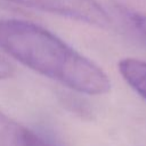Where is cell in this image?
<instances>
[{
	"label": "cell",
	"mask_w": 146,
	"mask_h": 146,
	"mask_svg": "<svg viewBox=\"0 0 146 146\" xmlns=\"http://www.w3.org/2000/svg\"><path fill=\"white\" fill-rule=\"evenodd\" d=\"M0 48L34 72L71 90L91 96L111 90L110 78L96 63L34 23L0 19Z\"/></svg>",
	"instance_id": "obj_1"
},
{
	"label": "cell",
	"mask_w": 146,
	"mask_h": 146,
	"mask_svg": "<svg viewBox=\"0 0 146 146\" xmlns=\"http://www.w3.org/2000/svg\"><path fill=\"white\" fill-rule=\"evenodd\" d=\"M97 27L111 24L107 11L96 0H6Z\"/></svg>",
	"instance_id": "obj_2"
},
{
	"label": "cell",
	"mask_w": 146,
	"mask_h": 146,
	"mask_svg": "<svg viewBox=\"0 0 146 146\" xmlns=\"http://www.w3.org/2000/svg\"><path fill=\"white\" fill-rule=\"evenodd\" d=\"M0 146H56L0 111Z\"/></svg>",
	"instance_id": "obj_3"
},
{
	"label": "cell",
	"mask_w": 146,
	"mask_h": 146,
	"mask_svg": "<svg viewBox=\"0 0 146 146\" xmlns=\"http://www.w3.org/2000/svg\"><path fill=\"white\" fill-rule=\"evenodd\" d=\"M124 81L146 100V60L127 57L117 64Z\"/></svg>",
	"instance_id": "obj_4"
},
{
	"label": "cell",
	"mask_w": 146,
	"mask_h": 146,
	"mask_svg": "<svg viewBox=\"0 0 146 146\" xmlns=\"http://www.w3.org/2000/svg\"><path fill=\"white\" fill-rule=\"evenodd\" d=\"M125 14L132 26L146 40V14L136 13V11H127Z\"/></svg>",
	"instance_id": "obj_5"
},
{
	"label": "cell",
	"mask_w": 146,
	"mask_h": 146,
	"mask_svg": "<svg viewBox=\"0 0 146 146\" xmlns=\"http://www.w3.org/2000/svg\"><path fill=\"white\" fill-rule=\"evenodd\" d=\"M15 74V67L6 58L0 56V80H6Z\"/></svg>",
	"instance_id": "obj_6"
}]
</instances>
